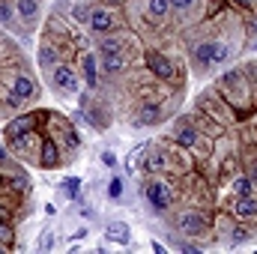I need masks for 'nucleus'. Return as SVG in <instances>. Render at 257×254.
Instances as JSON below:
<instances>
[{
	"instance_id": "9b49d317",
	"label": "nucleus",
	"mask_w": 257,
	"mask_h": 254,
	"mask_svg": "<svg viewBox=\"0 0 257 254\" xmlns=\"http://www.w3.org/2000/svg\"><path fill=\"white\" fill-rule=\"evenodd\" d=\"M102 66H105V72L117 75V72H123L126 60H123V54H105V57H102Z\"/></svg>"
},
{
	"instance_id": "5701e85b",
	"label": "nucleus",
	"mask_w": 257,
	"mask_h": 254,
	"mask_svg": "<svg viewBox=\"0 0 257 254\" xmlns=\"http://www.w3.org/2000/svg\"><path fill=\"white\" fill-rule=\"evenodd\" d=\"M168 6L171 9H189V6H194V0H168Z\"/></svg>"
},
{
	"instance_id": "9d476101",
	"label": "nucleus",
	"mask_w": 257,
	"mask_h": 254,
	"mask_svg": "<svg viewBox=\"0 0 257 254\" xmlns=\"http://www.w3.org/2000/svg\"><path fill=\"white\" fill-rule=\"evenodd\" d=\"M236 215H242V218L257 215V197H254V194H245V197H239V203H236Z\"/></svg>"
},
{
	"instance_id": "20e7f679",
	"label": "nucleus",
	"mask_w": 257,
	"mask_h": 254,
	"mask_svg": "<svg viewBox=\"0 0 257 254\" xmlns=\"http://www.w3.org/2000/svg\"><path fill=\"white\" fill-rule=\"evenodd\" d=\"M147 66L159 75V78H174V66L168 57H162V54H156V51H147Z\"/></svg>"
},
{
	"instance_id": "412c9836",
	"label": "nucleus",
	"mask_w": 257,
	"mask_h": 254,
	"mask_svg": "<svg viewBox=\"0 0 257 254\" xmlns=\"http://www.w3.org/2000/svg\"><path fill=\"white\" fill-rule=\"evenodd\" d=\"M0 21H3V24H6V27H9V24H12V9H9V6H6V3H0Z\"/></svg>"
},
{
	"instance_id": "7c9ffc66",
	"label": "nucleus",
	"mask_w": 257,
	"mask_h": 254,
	"mask_svg": "<svg viewBox=\"0 0 257 254\" xmlns=\"http://www.w3.org/2000/svg\"><path fill=\"white\" fill-rule=\"evenodd\" d=\"M108 3H123V0H108Z\"/></svg>"
},
{
	"instance_id": "0eeeda50",
	"label": "nucleus",
	"mask_w": 257,
	"mask_h": 254,
	"mask_svg": "<svg viewBox=\"0 0 257 254\" xmlns=\"http://www.w3.org/2000/svg\"><path fill=\"white\" fill-rule=\"evenodd\" d=\"M215 48H218V42H200L197 48H194V63L197 66H206L215 60Z\"/></svg>"
},
{
	"instance_id": "c85d7f7f",
	"label": "nucleus",
	"mask_w": 257,
	"mask_h": 254,
	"mask_svg": "<svg viewBox=\"0 0 257 254\" xmlns=\"http://www.w3.org/2000/svg\"><path fill=\"white\" fill-rule=\"evenodd\" d=\"M3 159H6V150H3V147H0V162H3Z\"/></svg>"
},
{
	"instance_id": "4468645a",
	"label": "nucleus",
	"mask_w": 257,
	"mask_h": 254,
	"mask_svg": "<svg viewBox=\"0 0 257 254\" xmlns=\"http://www.w3.org/2000/svg\"><path fill=\"white\" fill-rule=\"evenodd\" d=\"M57 162H60V159H57V147H54L51 141H45V144H42V165H45V168H54Z\"/></svg>"
},
{
	"instance_id": "aec40b11",
	"label": "nucleus",
	"mask_w": 257,
	"mask_h": 254,
	"mask_svg": "<svg viewBox=\"0 0 257 254\" xmlns=\"http://www.w3.org/2000/svg\"><path fill=\"white\" fill-rule=\"evenodd\" d=\"M72 18H75V21H87V6H84V3H78V6L72 9Z\"/></svg>"
},
{
	"instance_id": "cd10ccee",
	"label": "nucleus",
	"mask_w": 257,
	"mask_h": 254,
	"mask_svg": "<svg viewBox=\"0 0 257 254\" xmlns=\"http://www.w3.org/2000/svg\"><path fill=\"white\" fill-rule=\"evenodd\" d=\"M9 236H12V233H9V227H6V224H3V221H0V239H3V242H6V239H9Z\"/></svg>"
},
{
	"instance_id": "6ab92c4d",
	"label": "nucleus",
	"mask_w": 257,
	"mask_h": 254,
	"mask_svg": "<svg viewBox=\"0 0 257 254\" xmlns=\"http://www.w3.org/2000/svg\"><path fill=\"white\" fill-rule=\"evenodd\" d=\"M108 194H111V197H120V194H123V180H120V177H114V180H111Z\"/></svg>"
},
{
	"instance_id": "ddd939ff",
	"label": "nucleus",
	"mask_w": 257,
	"mask_h": 254,
	"mask_svg": "<svg viewBox=\"0 0 257 254\" xmlns=\"http://www.w3.org/2000/svg\"><path fill=\"white\" fill-rule=\"evenodd\" d=\"M84 78H87V87H96V57L93 54H84Z\"/></svg>"
},
{
	"instance_id": "dca6fc26",
	"label": "nucleus",
	"mask_w": 257,
	"mask_h": 254,
	"mask_svg": "<svg viewBox=\"0 0 257 254\" xmlns=\"http://www.w3.org/2000/svg\"><path fill=\"white\" fill-rule=\"evenodd\" d=\"M168 9H171L168 0H150V15H153V18H162Z\"/></svg>"
},
{
	"instance_id": "2eb2a0df",
	"label": "nucleus",
	"mask_w": 257,
	"mask_h": 254,
	"mask_svg": "<svg viewBox=\"0 0 257 254\" xmlns=\"http://www.w3.org/2000/svg\"><path fill=\"white\" fill-rule=\"evenodd\" d=\"M251 189H254V183H251L248 177H239V180H236V186H233V191H236L239 197H245V194H251Z\"/></svg>"
},
{
	"instance_id": "a211bd4d",
	"label": "nucleus",
	"mask_w": 257,
	"mask_h": 254,
	"mask_svg": "<svg viewBox=\"0 0 257 254\" xmlns=\"http://www.w3.org/2000/svg\"><path fill=\"white\" fill-rule=\"evenodd\" d=\"M194 141H197V132L194 129H180V144L183 147H192Z\"/></svg>"
},
{
	"instance_id": "c756f323",
	"label": "nucleus",
	"mask_w": 257,
	"mask_h": 254,
	"mask_svg": "<svg viewBox=\"0 0 257 254\" xmlns=\"http://www.w3.org/2000/svg\"><path fill=\"white\" fill-rule=\"evenodd\" d=\"M0 218H6V209H3V206H0Z\"/></svg>"
},
{
	"instance_id": "393cba45",
	"label": "nucleus",
	"mask_w": 257,
	"mask_h": 254,
	"mask_svg": "<svg viewBox=\"0 0 257 254\" xmlns=\"http://www.w3.org/2000/svg\"><path fill=\"white\" fill-rule=\"evenodd\" d=\"M54 60H57V57H54V51H48V48H45V51H42V63H45V66H51Z\"/></svg>"
},
{
	"instance_id": "6e6552de",
	"label": "nucleus",
	"mask_w": 257,
	"mask_h": 254,
	"mask_svg": "<svg viewBox=\"0 0 257 254\" xmlns=\"http://www.w3.org/2000/svg\"><path fill=\"white\" fill-rule=\"evenodd\" d=\"M18 18L21 21H27V24H33L36 21V15H39V0H18Z\"/></svg>"
},
{
	"instance_id": "7ed1b4c3",
	"label": "nucleus",
	"mask_w": 257,
	"mask_h": 254,
	"mask_svg": "<svg viewBox=\"0 0 257 254\" xmlns=\"http://www.w3.org/2000/svg\"><path fill=\"white\" fill-rule=\"evenodd\" d=\"M87 24H90V30L105 33V30H111V27H114V15H111L108 9H96V12H90V15H87Z\"/></svg>"
},
{
	"instance_id": "a878e982",
	"label": "nucleus",
	"mask_w": 257,
	"mask_h": 254,
	"mask_svg": "<svg viewBox=\"0 0 257 254\" xmlns=\"http://www.w3.org/2000/svg\"><path fill=\"white\" fill-rule=\"evenodd\" d=\"M102 162H105L108 168H114V165H117V156H114V153H105V156H102Z\"/></svg>"
},
{
	"instance_id": "b1692460",
	"label": "nucleus",
	"mask_w": 257,
	"mask_h": 254,
	"mask_svg": "<svg viewBox=\"0 0 257 254\" xmlns=\"http://www.w3.org/2000/svg\"><path fill=\"white\" fill-rule=\"evenodd\" d=\"M224 57H227V45H224V42H218V48H215V60H212V63H221Z\"/></svg>"
},
{
	"instance_id": "423d86ee",
	"label": "nucleus",
	"mask_w": 257,
	"mask_h": 254,
	"mask_svg": "<svg viewBox=\"0 0 257 254\" xmlns=\"http://www.w3.org/2000/svg\"><path fill=\"white\" fill-rule=\"evenodd\" d=\"M105 236H108L111 242H117V245H126L128 239H132L128 224H123V221H111V224H108V230H105Z\"/></svg>"
},
{
	"instance_id": "bb28decb",
	"label": "nucleus",
	"mask_w": 257,
	"mask_h": 254,
	"mask_svg": "<svg viewBox=\"0 0 257 254\" xmlns=\"http://www.w3.org/2000/svg\"><path fill=\"white\" fill-rule=\"evenodd\" d=\"M51 245H54V236H51V233H45V236H42V248H51Z\"/></svg>"
},
{
	"instance_id": "f03ea898",
	"label": "nucleus",
	"mask_w": 257,
	"mask_h": 254,
	"mask_svg": "<svg viewBox=\"0 0 257 254\" xmlns=\"http://www.w3.org/2000/svg\"><path fill=\"white\" fill-rule=\"evenodd\" d=\"M54 84L63 90V93H75L78 90V75L69 69V66H54Z\"/></svg>"
},
{
	"instance_id": "39448f33",
	"label": "nucleus",
	"mask_w": 257,
	"mask_h": 254,
	"mask_svg": "<svg viewBox=\"0 0 257 254\" xmlns=\"http://www.w3.org/2000/svg\"><path fill=\"white\" fill-rule=\"evenodd\" d=\"M180 230H183V233H203V230H206V218L197 215V212H186V215L180 218Z\"/></svg>"
},
{
	"instance_id": "2f4dec72",
	"label": "nucleus",
	"mask_w": 257,
	"mask_h": 254,
	"mask_svg": "<svg viewBox=\"0 0 257 254\" xmlns=\"http://www.w3.org/2000/svg\"><path fill=\"white\" fill-rule=\"evenodd\" d=\"M236 3H248V0H236Z\"/></svg>"
},
{
	"instance_id": "4be33fe9",
	"label": "nucleus",
	"mask_w": 257,
	"mask_h": 254,
	"mask_svg": "<svg viewBox=\"0 0 257 254\" xmlns=\"http://www.w3.org/2000/svg\"><path fill=\"white\" fill-rule=\"evenodd\" d=\"M144 111H147V114L141 117V123H153V120H156V111H159V108H156V105H147Z\"/></svg>"
},
{
	"instance_id": "f8f14e48",
	"label": "nucleus",
	"mask_w": 257,
	"mask_h": 254,
	"mask_svg": "<svg viewBox=\"0 0 257 254\" xmlns=\"http://www.w3.org/2000/svg\"><path fill=\"white\" fill-rule=\"evenodd\" d=\"M99 54L105 57V54H123V39H102L99 42Z\"/></svg>"
},
{
	"instance_id": "f257e3e1",
	"label": "nucleus",
	"mask_w": 257,
	"mask_h": 254,
	"mask_svg": "<svg viewBox=\"0 0 257 254\" xmlns=\"http://www.w3.org/2000/svg\"><path fill=\"white\" fill-rule=\"evenodd\" d=\"M147 200L153 203V209H168L171 203V189L165 183H150L147 186Z\"/></svg>"
},
{
	"instance_id": "f3484780",
	"label": "nucleus",
	"mask_w": 257,
	"mask_h": 254,
	"mask_svg": "<svg viewBox=\"0 0 257 254\" xmlns=\"http://www.w3.org/2000/svg\"><path fill=\"white\" fill-rule=\"evenodd\" d=\"M63 189L69 197H78V191H81V180L78 177H69V180H63Z\"/></svg>"
},
{
	"instance_id": "1a4fd4ad",
	"label": "nucleus",
	"mask_w": 257,
	"mask_h": 254,
	"mask_svg": "<svg viewBox=\"0 0 257 254\" xmlns=\"http://www.w3.org/2000/svg\"><path fill=\"white\" fill-rule=\"evenodd\" d=\"M33 90H36V84H33V81H30L27 75L15 78V90H12V93H15V96H18L21 102H24V99H30V96H33Z\"/></svg>"
}]
</instances>
